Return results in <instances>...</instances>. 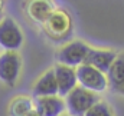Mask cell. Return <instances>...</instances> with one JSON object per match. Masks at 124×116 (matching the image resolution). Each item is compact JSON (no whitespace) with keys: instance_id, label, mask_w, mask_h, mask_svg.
Masks as SVG:
<instances>
[{"instance_id":"277c9868","label":"cell","mask_w":124,"mask_h":116,"mask_svg":"<svg viewBox=\"0 0 124 116\" xmlns=\"http://www.w3.org/2000/svg\"><path fill=\"white\" fill-rule=\"evenodd\" d=\"M75 70H77L78 86L84 87V89H87V90H91L94 93L104 92V90L108 87V82H107L105 73L97 70L93 66L84 63V64L78 66Z\"/></svg>"},{"instance_id":"5b68a950","label":"cell","mask_w":124,"mask_h":116,"mask_svg":"<svg viewBox=\"0 0 124 116\" xmlns=\"http://www.w3.org/2000/svg\"><path fill=\"white\" fill-rule=\"evenodd\" d=\"M22 45L23 33L19 25L10 17H3L0 22V47H3L4 52H16Z\"/></svg>"},{"instance_id":"7a4b0ae2","label":"cell","mask_w":124,"mask_h":116,"mask_svg":"<svg viewBox=\"0 0 124 116\" xmlns=\"http://www.w3.org/2000/svg\"><path fill=\"white\" fill-rule=\"evenodd\" d=\"M98 102L97 93L81 86L72 89L65 96V108L69 116H85L87 112Z\"/></svg>"},{"instance_id":"e0dca14e","label":"cell","mask_w":124,"mask_h":116,"mask_svg":"<svg viewBox=\"0 0 124 116\" xmlns=\"http://www.w3.org/2000/svg\"><path fill=\"white\" fill-rule=\"evenodd\" d=\"M62 116H69V115H62Z\"/></svg>"},{"instance_id":"3957f363","label":"cell","mask_w":124,"mask_h":116,"mask_svg":"<svg viewBox=\"0 0 124 116\" xmlns=\"http://www.w3.org/2000/svg\"><path fill=\"white\" fill-rule=\"evenodd\" d=\"M90 49L91 47L88 45H85L84 42H81V40L68 42L56 53L58 64H63V66L77 69L78 66L85 63V59L88 56Z\"/></svg>"},{"instance_id":"8fae6325","label":"cell","mask_w":124,"mask_h":116,"mask_svg":"<svg viewBox=\"0 0 124 116\" xmlns=\"http://www.w3.org/2000/svg\"><path fill=\"white\" fill-rule=\"evenodd\" d=\"M33 95L36 97L40 96H55L58 95V85H56V79H55V73L54 69L48 70L46 73H43L35 83L33 86Z\"/></svg>"},{"instance_id":"8992f818","label":"cell","mask_w":124,"mask_h":116,"mask_svg":"<svg viewBox=\"0 0 124 116\" xmlns=\"http://www.w3.org/2000/svg\"><path fill=\"white\" fill-rule=\"evenodd\" d=\"M22 59L17 52H3L0 55V80L13 86L19 77Z\"/></svg>"},{"instance_id":"7c38bea8","label":"cell","mask_w":124,"mask_h":116,"mask_svg":"<svg viewBox=\"0 0 124 116\" xmlns=\"http://www.w3.org/2000/svg\"><path fill=\"white\" fill-rule=\"evenodd\" d=\"M107 82L113 90L124 93V55L117 56L114 63L107 72Z\"/></svg>"},{"instance_id":"5bb4252c","label":"cell","mask_w":124,"mask_h":116,"mask_svg":"<svg viewBox=\"0 0 124 116\" xmlns=\"http://www.w3.org/2000/svg\"><path fill=\"white\" fill-rule=\"evenodd\" d=\"M85 116H114V115H113L110 106H108L105 102H100V100H98L93 108L87 112Z\"/></svg>"},{"instance_id":"9c48e42d","label":"cell","mask_w":124,"mask_h":116,"mask_svg":"<svg viewBox=\"0 0 124 116\" xmlns=\"http://www.w3.org/2000/svg\"><path fill=\"white\" fill-rule=\"evenodd\" d=\"M55 4L52 0H29L26 4V13L33 22L43 23L55 12Z\"/></svg>"},{"instance_id":"2e32d148","label":"cell","mask_w":124,"mask_h":116,"mask_svg":"<svg viewBox=\"0 0 124 116\" xmlns=\"http://www.w3.org/2000/svg\"><path fill=\"white\" fill-rule=\"evenodd\" d=\"M3 10H4V0H0V17H3Z\"/></svg>"},{"instance_id":"ba28073f","label":"cell","mask_w":124,"mask_h":116,"mask_svg":"<svg viewBox=\"0 0 124 116\" xmlns=\"http://www.w3.org/2000/svg\"><path fill=\"white\" fill-rule=\"evenodd\" d=\"M56 85H58V95L59 96H66L72 89L78 86L77 80V70L74 67H68L63 64H56L54 67Z\"/></svg>"},{"instance_id":"30bf717a","label":"cell","mask_w":124,"mask_h":116,"mask_svg":"<svg viewBox=\"0 0 124 116\" xmlns=\"http://www.w3.org/2000/svg\"><path fill=\"white\" fill-rule=\"evenodd\" d=\"M117 59V53L113 50H102V49H90L85 63L95 67L97 70L107 73L114 60Z\"/></svg>"},{"instance_id":"9a60e30c","label":"cell","mask_w":124,"mask_h":116,"mask_svg":"<svg viewBox=\"0 0 124 116\" xmlns=\"http://www.w3.org/2000/svg\"><path fill=\"white\" fill-rule=\"evenodd\" d=\"M26 116H40V113H39V112H38V110L33 108V109H32V110H31V112H29Z\"/></svg>"},{"instance_id":"52a82bcc","label":"cell","mask_w":124,"mask_h":116,"mask_svg":"<svg viewBox=\"0 0 124 116\" xmlns=\"http://www.w3.org/2000/svg\"><path fill=\"white\" fill-rule=\"evenodd\" d=\"M33 106L40 113V116H62L66 109L65 99H62L59 95L36 97Z\"/></svg>"},{"instance_id":"4fadbf2b","label":"cell","mask_w":124,"mask_h":116,"mask_svg":"<svg viewBox=\"0 0 124 116\" xmlns=\"http://www.w3.org/2000/svg\"><path fill=\"white\" fill-rule=\"evenodd\" d=\"M33 102L29 97L19 96L13 99V102L9 106V115L10 116H26L33 109Z\"/></svg>"},{"instance_id":"6da1fadb","label":"cell","mask_w":124,"mask_h":116,"mask_svg":"<svg viewBox=\"0 0 124 116\" xmlns=\"http://www.w3.org/2000/svg\"><path fill=\"white\" fill-rule=\"evenodd\" d=\"M74 23L68 12L56 9L51 17L45 22V33L54 42H65L71 37Z\"/></svg>"}]
</instances>
